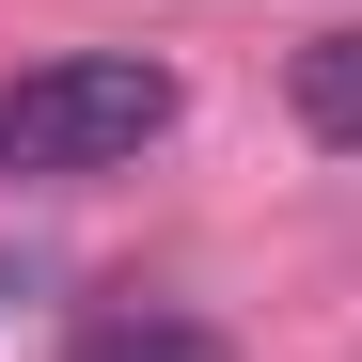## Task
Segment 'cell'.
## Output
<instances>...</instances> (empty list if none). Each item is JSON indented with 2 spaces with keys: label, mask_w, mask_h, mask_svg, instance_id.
<instances>
[{
  "label": "cell",
  "mask_w": 362,
  "mask_h": 362,
  "mask_svg": "<svg viewBox=\"0 0 362 362\" xmlns=\"http://www.w3.org/2000/svg\"><path fill=\"white\" fill-rule=\"evenodd\" d=\"M173 127V64L142 47H64V64H32L0 95V173H110Z\"/></svg>",
  "instance_id": "cell-1"
},
{
  "label": "cell",
  "mask_w": 362,
  "mask_h": 362,
  "mask_svg": "<svg viewBox=\"0 0 362 362\" xmlns=\"http://www.w3.org/2000/svg\"><path fill=\"white\" fill-rule=\"evenodd\" d=\"M284 110H299L315 142H362V16H346V32H315V47L284 64Z\"/></svg>",
  "instance_id": "cell-2"
},
{
  "label": "cell",
  "mask_w": 362,
  "mask_h": 362,
  "mask_svg": "<svg viewBox=\"0 0 362 362\" xmlns=\"http://www.w3.org/2000/svg\"><path fill=\"white\" fill-rule=\"evenodd\" d=\"M64 362H221V331H205V315H158V299H110Z\"/></svg>",
  "instance_id": "cell-3"
}]
</instances>
